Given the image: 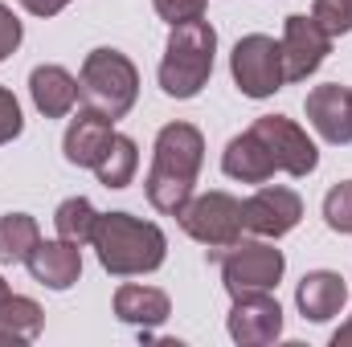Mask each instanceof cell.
I'll return each instance as SVG.
<instances>
[{"label": "cell", "mask_w": 352, "mask_h": 347, "mask_svg": "<svg viewBox=\"0 0 352 347\" xmlns=\"http://www.w3.org/2000/svg\"><path fill=\"white\" fill-rule=\"evenodd\" d=\"M324 221L332 233H352V180L336 184L324 196Z\"/></svg>", "instance_id": "23"}, {"label": "cell", "mask_w": 352, "mask_h": 347, "mask_svg": "<svg viewBox=\"0 0 352 347\" xmlns=\"http://www.w3.org/2000/svg\"><path fill=\"white\" fill-rule=\"evenodd\" d=\"M230 339L242 347H266L283 335V307L270 294H246L234 298V311L226 319Z\"/></svg>", "instance_id": "11"}, {"label": "cell", "mask_w": 352, "mask_h": 347, "mask_svg": "<svg viewBox=\"0 0 352 347\" xmlns=\"http://www.w3.org/2000/svg\"><path fill=\"white\" fill-rule=\"evenodd\" d=\"M45 327V311L25 298V294H4L0 298V344H33Z\"/></svg>", "instance_id": "19"}, {"label": "cell", "mask_w": 352, "mask_h": 347, "mask_svg": "<svg viewBox=\"0 0 352 347\" xmlns=\"http://www.w3.org/2000/svg\"><path fill=\"white\" fill-rule=\"evenodd\" d=\"M29 94L45 119H66L78 106V78L66 66H37L29 74Z\"/></svg>", "instance_id": "16"}, {"label": "cell", "mask_w": 352, "mask_h": 347, "mask_svg": "<svg viewBox=\"0 0 352 347\" xmlns=\"http://www.w3.org/2000/svg\"><path fill=\"white\" fill-rule=\"evenodd\" d=\"M221 265V282L230 290V298H246V294H270L283 282L287 258L283 250H274L270 241H234L226 250H209Z\"/></svg>", "instance_id": "5"}, {"label": "cell", "mask_w": 352, "mask_h": 347, "mask_svg": "<svg viewBox=\"0 0 352 347\" xmlns=\"http://www.w3.org/2000/svg\"><path fill=\"white\" fill-rule=\"evenodd\" d=\"M33 282L50 286V290H70L78 278H82V246H70V241H37V250L25 258Z\"/></svg>", "instance_id": "13"}, {"label": "cell", "mask_w": 352, "mask_h": 347, "mask_svg": "<svg viewBox=\"0 0 352 347\" xmlns=\"http://www.w3.org/2000/svg\"><path fill=\"white\" fill-rule=\"evenodd\" d=\"M21 37H25V29H21V21H16V12H12L8 4H0V62H4L8 53H16Z\"/></svg>", "instance_id": "27"}, {"label": "cell", "mask_w": 352, "mask_h": 347, "mask_svg": "<svg viewBox=\"0 0 352 347\" xmlns=\"http://www.w3.org/2000/svg\"><path fill=\"white\" fill-rule=\"evenodd\" d=\"M152 4H156V16H160V21L184 25V21H201L209 0H152Z\"/></svg>", "instance_id": "25"}, {"label": "cell", "mask_w": 352, "mask_h": 347, "mask_svg": "<svg viewBox=\"0 0 352 347\" xmlns=\"http://www.w3.org/2000/svg\"><path fill=\"white\" fill-rule=\"evenodd\" d=\"M213 58H217V29L209 21L173 25L160 62V90L168 98H197L213 78Z\"/></svg>", "instance_id": "3"}, {"label": "cell", "mask_w": 352, "mask_h": 347, "mask_svg": "<svg viewBox=\"0 0 352 347\" xmlns=\"http://www.w3.org/2000/svg\"><path fill=\"white\" fill-rule=\"evenodd\" d=\"M344 8H349V16H352V0H344Z\"/></svg>", "instance_id": "31"}, {"label": "cell", "mask_w": 352, "mask_h": 347, "mask_svg": "<svg viewBox=\"0 0 352 347\" xmlns=\"http://www.w3.org/2000/svg\"><path fill=\"white\" fill-rule=\"evenodd\" d=\"M4 294H8V282H4V278H0V298H4Z\"/></svg>", "instance_id": "30"}, {"label": "cell", "mask_w": 352, "mask_h": 347, "mask_svg": "<svg viewBox=\"0 0 352 347\" xmlns=\"http://www.w3.org/2000/svg\"><path fill=\"white\" fill-rule=\"evenodd\" d=\"M41 241V229L29 213H8L0 217V265H16L25 261Z\"/></svg>", "instance_id": "21"}, {"label": "cell", "mask_w": 352, "mask_h": 347, "mask_svg": "<svg viewBox=\"0 0 352 347\" xmlns=\"http://www.w3.org/2000/svg\"><path fill=\"white\" fill-rule=\"evenodd\" d=\"M230 74L246 98H270L278 94L287 74H283V45L266 33H250L234 45L230 53Z\"/></svg>", "instance_id": "7"}, {"label": "cell", "mask_w": 352, "mask_h": 347, "mask_svg": "<svg viewBox=\"0 0 352 347\" xmlns=\"http://www.w3.org/2000/svg\"><path fill=\"white\" fill-rule=\"evenodd\" d=\"M295 302H299V315L311 319V323H328L344 311L349 302V286L336 270H311L303 274L299 290H295Z\"/></svg>", "instance_id": "14"}, {"label": "cell", "mask_w": 352, "mask_h": 347, "mask_svg": "<svg viewBox=\"0 0 352 347\" xmlns=\"http://www.w3.org/2000/svg\"><path fill=\"white\" fill-rule=\"evenodd\" d=\"M307 123L328 139V143H352V86H316L307 94Z\"/></svg>", "instance_id": "12"}, {"label": "cell", "mask_w": 352, "mask_h": 347, "mask_svg": "<svg viewBox=\"0 0 352 347\" xmlns=\"http://www.w3.org/2000/svg\"><path fill=\"white\" fill-rule=\"evenodd\" d=\"M250 131L266 143V152H270V160H274L278 172L295 176V180L316 172L320 152H316V143L307 139V131L295 119H287V115H263V119L250 123Z\"/></svg>", "instance_id": "8"}, {"label": "cell", "mask_w": 352, "mask_h": 347, "mask_svg": "<svg viewBox=\"0 0 352 347\" xmlns=\"http://www.w3.org/2000/svg\"><path fill=\"white\" fill-rule=\"evenodd\" d=\"M201 164H205V135L192 123L160 127L156 147H152V168H148V180H144L148 204L164 217H176L192 196Z\"/></svg>", "instance_id": "1"}, {"label": "cell", "mask_w": 352, "mask_h": 347, "mask_svg": "<svg viewBox=\"0 0 352 347\" xmlns=\"http://www.w3.org/2000/svg\"><path fill=\"white\" fill-rule=\"evenodd\" d=\"M111 139H115V123L82 106L78 119H70V127H66L62 152H66V160H70L74 168H94V164L102 160V152L111 147Z\"/></svg>", "instance_id": "15"}, {"label": "cell", "mask_w": 352, "mask_h": 347, "mask_svg": "<svg viewBox=\"0 0 352 347\" xmlns=\"http://www.w3.org/2000/svg\"><path fill=\"white\" fill-rule=\"evenodd\" d=\"M135 168H140V147H135V139L115 131L111 147H107L102 160L94 164L98 184H102V188H127V184L135 180Z\"/></svg>", "instance_id": "20"}, {"label": "cell", "mask_w": 352, "mask_h": 347, "mask_svg": "<svg viewBox=\"0 0 352 347\" xmlns=\"http://www.w3.org/2000/svg\"><path fill=\"white\" fill-rule=\"evenodd\" d=\"M94 221H98V213H94V204H90L87 196H70V200H62L58 213H54V229H58V237L70 241V246H90Z\"/></svg>", "instance_id": "22"}, {"label": "cell", "mask_w": 352, "mask_h": 347, "mask_svg": "<svg viewBox=\"0 0 352 347\" xmlns=\"http://www.w3.org/2000/svg\"><path fill=\"white\" fill-rule=\"evenodd\" d=\"M242 221H246V233L278 241L303 221V200H299V192H291L283 184H266L250 200H242Z\"/></svg>", "instance_id": "10"}, {"label": "cell", "mask_w": 352, "mask_h": 347, "mask_svg": "<svg viewBox=\"0 0 352 347\" xmlns=\"http://www.w3.org/2000/svg\"><path fill=\"white\" fill-rule=\"evenodd\" d=\"M78 98L82 106L102 115V119H123L135 98H140V70L127 53L102 45V49H90L87 62H82V74H78Z\"/></svg>", "instance_id": "4"}, {"label": "cell", "mask_w": 352, "mask_h": 347, "mask_svg": "<svg viewBox=\"0 0 352 347\" xmlns=\"http://www.w3.org/2000/svg\"><path fill=\"white\" fill-rule=\"evenodd\" d=\"M221 172L230 176V180H242V184H266L278 168H274V160H270V152H266L263 139H258L254 131H242V135H234V139L226 143V152H221Z\"/></svg>", "instance_id": "17"}, {"label": "cell", "mask_w": 352, "mask_h": 347, "mask_svg": "<svg viewBox=\"0 0 352 347\" xmlns=\"http://www.w3.org/2000/svg\"><path fill=\"white\" fill-rule=\"evenodd\" d=\"M115 315L131 327H160L173 315V302L156 286H119L115 290Z\"/></svg>", "instance_id": "18"}, {"label": "cell", "mask_w": 352, "mask_h": 347, "mask_svg": "<svg viewBox=\"0 0 352 347\" xmlns=\"http://www.w3.org/2000/svg\"><path fill=\"white\" fill-rule=\"evenodd\" d=\"M311 16H316V25L336 41V37H344V33H352V16L349 8H344V0H316L311 4Z\"/></svg>", "instance_id": "24"}, {"label": "cell", "mask_w": 352, "mask_h": 347, "mask_svg": "<svg viewBox=\"0 0 352 347\" xmlns=\"http://www.w3.org/2000/svg\"><path fill=\"white\" fill-rule=\"evenodd\" d=\"M90 246L98 254V265L115 278H135L152 274L168 258V237L160 225L140 221L131 213H98Z\"/></svg>", "instance_id": "2"}, {"label": "cell", "mask_w": 352, "mask_h": 347, "mask_svg": "<svg viewBox=\"0 0 352 347\" xmlns=\"http://www.w3.org/2000/svg\"><path fill=\"white\" fill-rule=\"evenodd\" d=\"M16 4H21L29 16H58L70 0H16Z\"/></svg>", "instance_id": "28"}, {"label": "cell", "mask_w": 352, "mask_h": 347, "mask_svg": "<svg viewBox=\"0 0 352 347\" xmlns=\"http://www.w3.org/2000/svg\"><path fill=\"white\" fill-rule=\"evenodd\" d=\"M180 229L209 246V250H226L234 241H242L246 233V221H242V200H234L230 192H201V196H188V204L176 213Z\"/></svg>", "instance_id": "6"}, {"label": "cell", "mask_w": 352, "mask_h": 347, "mask_svg": "<svg viewBox=\"0 0 352 347\" xmlns=\"http://www.w3.org/2000/svg\"><path fill=\"white\" fill-rule=\"evenodd\" d=\"M21 131H25V115H21V102L12 98V90L0 86V147H4V143H12Z\"/></svg>", "instance_id": "26"}, {"label": "cell", "mask_w": 352, "mask_h": 347, "mask_svg": "<svg viewBox=\"0 0 352 347\" xmlns=\"http://www.w3.org/2000/svg\"><path fill=\"white\" fill-rule=\"evenodd\" d=\"M332 344H336V347H340V344H352V323H344V327L332 335Z\"/></svg>", "instance_id": "29"}, {"label": "cell", "mask_w": 352, "mask_h": 347, "mask_svg": "<svg viewBox=\"0 0 352 347\" xmlns=\"http://www.w3.org/2000/svg\"><path fill=\"white\" fill-rule=\"evenodd\" d=\"M283 74H287V82H307L320 66H324V58H328V49H332V37L316 25V16L307 12H291L287 21H283Z\"/></svg>", "instance_id": "9"}]
</instances>
